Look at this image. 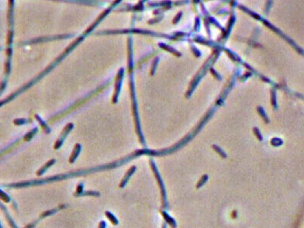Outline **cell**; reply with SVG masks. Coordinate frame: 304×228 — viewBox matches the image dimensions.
Wrapping results in <instances>:
<instances>
[{"label":"cell","instance_id":"277c9868","mask_svg":"<svg viewBox=\"0 0 304 228\" xmlns=\"http://www.w3.org/2000/svg\"><path fill=\"white\" fill-rule=\"evenodd\" d=\"M80 196H99V194L98 193H97V192H94V191H87V192H83V193H82L81 194Z\"/></svg>","mask_w":304,"mask_h":228},{"label":"cell","instance_id":"7a4b0ae2","mask_svg":"<svg viewBox=\"0 0 304 228\" xmlns=\"http://www.w3.org/2000/svg\"><path fill=\"white\" fill-rule=\"evenodd\" d=\"M55 159H51V160H50L48 161L47 163H46L45 164V165H43V166L41 167V168L39 171H38L36 174H37L38 176H41V175H42L43 174H44V173L45 172V171H46V170H47L51 166H52V165H54V164L55 163Z\"/></svg>","mask_w":304,"mask_h":228},{"label":"cell","instance_id":"8992f818","mask_svg":"<svg viewBox=\"0 0 304 228\" xmlns=\"http://www.w3.org/2000/svg\"><path fill=\"white\" fill-rule=\"evenodd\" d=\"M106 215H107V216L109 218V220H110L113 223V224L116 223L114 221H115H115H117V220H116V218L114 217V216H113L111 213H110V212H109V211H107V212H106Z\"/></svg>","mask_w":304,"mask_h":228},{"label":"cell","instance_id":"6da1fadb","mask_svg":"<svg viewBox=\"0 0 304 228\" xmlns=\"http://www.w3.org/2000/svg\"><path fill=\"white\" fill-rule=\"evenodd\" d=\"M81 150V147L80 145H79V144H77V145H75L74 148L73 149V151L71 156H70V158H69V163H73L74 162L76 159L77 158L78 154H80V152Z\"/></svg>","mask_w":304,"mask_h":228},{"label":"cell","instance_id":"3957f363","mask_svg":"<svg viewBox=\"0 0 304 228\" xmlns=\"http://www.w3.org/2000/svg\"><path fill=\"white\" fill-rule=\"evenodd\" d=\"M134 169H135V167H131V168L129 171H128L127 172V174H125V176H124V177L123 178V179H122L121 183V184H120V187L122 188V187H124V185H125L127 181H128V178H130V175L134 172Z\"/></svg>","mask_w":304,"mask_h":228},{"label":"cell","instance_id":"5b68a950","mask_svg":"<svg viewBox=\"0 0 304 228\" xmlns=\"http://www.w3.org/2000/svg\"><path fill=\"white\" fill-rule=\"evenodd\" d=\"M83 183H80L78 186H77V190H76V196H80L81 194L82 193V191H83Z\"/></svg>","mask_w":304,"mask_h":228}]
</instances>
